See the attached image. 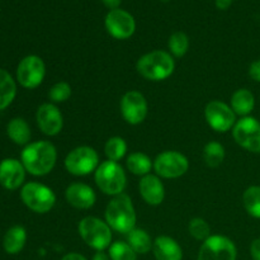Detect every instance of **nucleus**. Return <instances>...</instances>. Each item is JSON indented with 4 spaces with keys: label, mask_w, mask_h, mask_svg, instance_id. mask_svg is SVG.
I'll list each match as a JSON object with an SVG mask.
<instances>
[{
    "label": "nucleus",
    "mask_w": 260,
    "mask_h": 260,
    "mask_svg": "<svg viewBox=\"0 0 260 260\" xmlns=\"http://www.w3.org/2000/svg\"><path fill=\"white\" fill-rule=\"evenodd\" d=\"M20 157L23 167L29 174L43 177L55 168L57 151L51 142L36 141L24 147Z\"/></svg>",
    "instance_id": "obj_1"
},
{
    "label": "nucleus",
    "mask_w": 260,
    "mask_h": 260,
    "mask_svg": "<svg viewBox=\"0 0 260 260\" xmlns=\"http://www.w3.org/2000/svg\"><path fill=\"white\" fill-rule=\"evenodd\" d=\"M106 222L112 230L121 234H128L136 228V211L132 200L127 194L116 196L107 205Z\"/></svg>",
    "instance_id": "obj_2"
},
{
    "label": "nucleus",
    "mask_w": 260,
    "mask_h": 260,
    "mask_svg": "<svg viewBox=\"0 0 260 260\" xmlns=\"http://www.w3.org/2000/svg\"><path fill=\"white\" fill-rule=\"evenodd\" d=\"M136 69L142 78L151 81H161L174 73L175 62L172 53L156 50L141 56L137 61Z\"/></svg>",
    "instance_id": "obj_3"
},
{
    "label": "nucleus",
    "mask_w": 260,
    "mask_h": 260,
    "mask_svg": "<svg viewBox=\"0 0 260 260\" xmlns=\"http://www.w3.org/2000/svg\"><path fill=\"white\" fill-rule=\"evenodd\" d=\"M94 180L99 189L108 196L122 194L126 188L127 177L123 168L116 161L107 160L99 164L94 172Z\"/></svg>",
    "instance_id": "obj_4"
},
{
    "label": "nucleus",
    "mask_w": 260,
    "mask_h": 260,
    "mask_svg": "<svg viewBox=\"0 0 260 260\" xmlns=\"http://www.w3.org/2000/svg\"><path fill=\"white\" fill-rule=\"evenodd\" d=\"M78 230L84 243L96 251H104L112 245V229L101 218L94 216L84 217L79 222Z\"/></svg>",
    "instance_id": "obj_5"
},
{
    "label": "nucleus",
    "mask_w": 260,
    "mask_h": 260,
    "mask_svg": "<svg viewBox=\"0 0 260 260\" xmlns=\"http://www.w3.org/2000/svg\"><path fill=\"white\" fill-rule=\"evenodd\" d=\"M23 203L36 213H47L56 203V196L51 188L41 183L30 182L20 190Z\"/></svg>",
    "instance_id": "obj_6"
},
{
    "label": "nucleus",
    "mask_w": 260,
    "mask_h": 260,
    "mask_svg": "<svg viewBox=\"0 0 260 260\" xmlns=\"http://www.w3.org/2000/svg\"><path fill=\"white\" fill-rule=\"evenodd\" d=\"M63 164L70 174L84 177L95 172L99 167V155L93 147L79 146L66 155Z\"/></svg>",
    "instance_id": "obj_7"
},
{
    "label": "nucleus",
    "mask_w": 260,
    "mask_h": 260,
    "mask_svg": "<svg viewBox=\"0 0 260 260\" xmlns=\"http://www.w3.org/2000/svg\"><path fill=\"white\" fill-rule=\"evenodd\" d=\"M189 169V161L187 157L178 151H164L157 155L154 160V170L157 177L165 179H175Z\"/></svg>",
    "instance_id": "obj_8"
},
{
    "label": "nucleus",
    "mask_w": 260,
    "mask_h": 260,
    "mask_svg": "<svg viewBox=\"0 0 260 260\" xmlns=\"http://www.w3.org/2000/svg\"><path fill=\"white\" fill-rule=\"evenodd\" d=\"M234 140L239 146L254 154H260V122L254 117H243L233 128Z\"/></svg>",
    "instance_id": "obj_9"
},
{
    "label": "nucleus",
    "mask_w": 260,
    "mask_h": 260,
    "mask_svg": "<svg viewBox=\"0 0 260 260\" xmlns=\"http://www.w3.org/2000/svg\"><path fill=\"white\" fill-rule=\"evenodd\" d=\"M238 250L231 239L222 235H211L201 245L197 260H236Z\"/></svg>",
    "instance_id": "obj_10"
},
{
    "label": "nucleus",
    "mask_w": 260,
    "mask_h": 260,
    "mask_svg": "<svg viewBox=\"0 0 260 260\" xmlns=\"http://www.w3.org/2000/svg\"><path fill=\"white\" fill-rule=\"evenodd\" d=\"M46 75V66L40 56H25L17 69V80L23 88L35 89L41 85Z\"/></svg>",
    "instance_id": "obj_11"
},
{
    "label": "nucleus",
    "mask_w": 260,
    "mask_h": 260,
    "mask_svg": "<svg viewBox=\"0 0 260 260\" xmlns=\"http://www.w3.org/2000/svg\"><path fill=\"white\" fill-rule=\"evenodd\" d=\"M208 126L217 132H228L236 123V114L230 106L221 101H211L205 108Z\"/></svg>",
    "instance_id": "obj_12"
},
{
    "label": "nucleus",
    "mask_w": 260,
    "mask_h": 260,
    "mask_svg": "<svg viewBox=\"0 0 260 260\" xmlns=\"http://www.w3.org/2000/svg\"><path fill=\"white\" fill-rule=\"evenodd\" d=\"M147 101L140 91L129 90L121 99V113L128 124L136 126L142 123L147 116Z\"/></svg>",
    "instance_id": "obj_13"
},
{
    "label": "nucleus",
    "mask_w": 260,
    "mask_h": 260,
    "mask_svg": "<svg viewBox=\"0 0 260 260\" xmlns=\"http://www.w3.org/2000/svg\"><path fill=\"white\" fill-rule=\"evenodd\" d=\"M107 32L116 40H127L136 30L135 18L123 9L109 10L104 22Z\"/></svg>",
    "instance_id": "obj_14"
},
{
    "label": "nucleus",
    "mask_w": 260,
    "mask_h": 260,
    "mask_svg": "<svg viewBox=\"0 0 260 260\" xmlns=\"http://www.w3.org/2000/svg\"><path fill=\"white\" fill-rule=\"evenodd\" d=\"M36 119L41 131L47 136H56L62 129V114L53 103H43L38 107Z\"/></svg>",
    "instance_id": "obj_15"
},
{
    "label": "nucleus",
    "mask_w": 260,
    "mask_h": 260,
    "mask_svg": "<svg viewBox=\"0 0 260 260\" xmlns=\"http://www.w3.org/2000/svg\"><path fill=\"white\" fill-rule=\"evenodd\" d=\"M25 168L15 159H5L0 162V184L9 190H14L25 179Z\"/></svg>",
    "instance_id": "obj_16"
},
{
    "label": "nucleus",
    "mask_w": 260,
    "mask_h": 260,
    "mask_svg": "<svg viewBox=\"0 0 260 260\" xmlns=\"http://www.w3.org/2000/svg\"><path fill=\"white\" fill-rule=\"evenodd\" d=\"M65 198L78 210H89L95 205L96 196L93 188L84 183H73L65 190Z\"/></svg>",
    "instance_id": "obj_17"
},
{
    "label": "nucleus",
    "mask_w": 260,
    "mask_h": 260,
    "mask_svg": "<svg viewBox=\"0 0 260 260\" xmlns=\"http://www.w3.org/2000/svg\"><path fill=\"white\" fill-rule=\"evenodd\" d=\"M140 194L142 200L150 206L161 205L165 197L164 184L161 183L160 178L154 174H147L141 178L139 184Z\"/></svg>",
    "instance_id": "obj_18"
},
{
    "label": "nucleus",
    "mask_w": 260,
    "mask_h": 260,
    "mask_svg": "<svg viewBox=\"0 0 260 260\" xmlns=\"http://www.w3.org/2000/svg\"><path fill=\"white\" fill-rule=\"evenodd\" d=\"M152 251L156 260H182L183 250L179 244L170 236H157L154 240Z\"/></svg>",
    "instance_id": "obj_19"
},
{
    "label": "nucleus",
    "mask_w": 260,
    "mask_h": 260,
    "mask_svg": "<svg viewBox=\"0 0 260 260\" xmlns=\"http://www.w3.org/2000/svg\"><path fill=\"white\" fill-rule=\"evenodd\" d=\"M255 106V98L248 89H238L231 96V108L241 117H248Z\"/></svg>",
    "instance_id": "obj_20"
},
{
    "label": "nucleus",
    "mask_w": 260,
    "mask_h": 260,
    "mask_svg": "<svg viewBox=\"0 0 260 260\" xmlns=\"http://www.w3.org/2000/svg\"><path fill=\"white\" fill-rule=\"evenodd\" d=\"M27 233L22 226H13L7 231L3 240V246L8 254H18L24 248Z\"/></svg>",
    "instance_id": "obj_21"
},
{
    "label": "nucleus",
    "mask_w": 260,
    "mask_h": 260,
    "mask_svg": "<svg viewBox=\"0 0 260 260\" xmlns=\"http://www.w3.org/2000/svg\"><path fill=\"white\" fill-rule=\"evenodd\" d=\"M127 243L137 254H147L150 250H152V245H154V241L151 240L147 231L137 228L127 234Z\"/></svg>",
    "instance_id": "obj_22"
},
{
    "label": "nucleus",
    "mask_w": 260,
    "mask_h": 260,
    "mask_svg": "<svg viewBox=\"0 0 260 260\" xmlns=\"http://www.w3.org/2000/svg\"><path fill=\"white\" fill-rule=\"evenodd\" d=\"M17 94V85L8 71L0 69V111L12 104Z\"/></svg>",
    "instance_id": "obj_23"
},
{
    "label": "nucleus",
    "mask_w": 260,
    "mask_h": 260,
    "mask_svg": "<svg viewBox=\"0 0 260 260\" xmlns=\"http://www.w3.org/2000/svg\"><path fill=\"white\" fill-rule=\"evenodd\" d=\"M8 136L14 144L28 145L30 140L29 124L23 118H13L8 123Z\"/></svg>",
    "instance_id": "obj_24"
},
{
    "label": "nucleus",
    "mask_w": 260,
    "mask_h": 260,
    "mask_svg": "<svg viewBox=\"0 0 260 260\" xmlns=\"http://www.w3.org/2000/svg\"><path fill=\"white\" fill-rule=\"evenodd\" d=\"M127 169L135 175H140V177H145V175L150 174L151 168H154V161H151L149 156L144 152H132L128 157H127Z\"/></svg>",
    "instance_id": "obj_25"
},
{
    "label": "nucleus",
    "mask_w": 260,
    "mask_h": 260,
    "mask_svg": "<svg viewBox=\"0 0 260 260\" xmlns=\"http://www.w3.org/2000/svg\"><path fill=\"white\" fill-rule=\"evenodd\" d=\"M203 159L210 168L220 167L225 160V147L217 141L208 142L203 149Z\"/></svg>",
    "instance_id": "obj_26"
},
{
    "label": "nucleus",
    "mask_w": 260,
    "mask_h": 260,
    "mask_svg": "<svg viewBox=\"0 0 260 260\" xmlns=\"http://www.w3.org/2000/svg\"><path fill=\"white\" fill-rule=\"evenodd\" d=\"M243 205L246 212L255 218H260V187L251 185L244 192Z\"/></svg>",
    "instance_id": "obj_27"
},
{
    "label": "nucleus",
    "mask_w": 260,
    "mask_h": 260,
    "mask_svg": "<svg viewBox=\"0 0 260 260\" xmlns=\"http://www.w3.org/2000/svg\"><path fill=\"white\" fill-rule=\"evenodd\" d=\"M104 152L108 160L118 162L127 152V144L122 137H111L104 145Z\"/></svg>",
    "instance_id": "obj_28"
},
{
    "label": "nucleus",
    "mask_w": 260,
    "mask_h": 260,
    "mask_svg": "<svg viewBox=\"0 0 260 260\" xmlns=\"http://www.w3.org/2000/svg\"><path fill=\"white\" fill-rule=\"evenodd\" d=\"M170 53L175 57H183L189 48V38L184 32H175L170 36L168 42Z\"/></svg>",
    "instance_id": "obj_29"
},
{
    "label": "nucleus",
    "mask_w": 260,
    "mask_h": 260,
    "mask_svg": "<svg viewBox=\"0 0 260 260\" xmlns=\"http://www.w3.org/2000/svg\"><path fill=\"white\" fill-rule=\"evenodd\" d=\"M111 260H137V253L128 245V243L116 241L109 246Z\"/></svg>",
    "instance_id": "obj_30"
},
{
    "label": "nucleus",
    "mask_w": 260,
    "mask_h": 260,
    "mask_svg": "<svg viewBox=\"0 0 260 260\" xmlns=\"http://www.w3.org/2000/svg\"><path fill=\"white\" fill-rule=\"evenodd\" d=\"M188 231H189L190 236L194 238L196 240L206 241L211 236V228L206 220L201 217L192 218L188 225Z\"/></svg>",
    "instance_id": "obj_31"
},
{
    "label": "nucleus",
    "mask_w": 260,
    "mask_h": 260,
    "mask_svg": "<svg viewBox=\"0 0 260 260\" xmlns=\"http://www.w3.org/2000/svg\"><path fill=\"white\" fill-rule=\"evenodd\" d=\"M48 96L53 103H63L71 96V86L66 81H58L48 91Z\"/></svg>",
    "instance_id": "obj_32"
},
{
    "label": "nucleus",
    "mask_w": 260,
    "mask_h": 260,
    "mask_svg": "<svg viewBox=\"0 0 260 260\" xmlns=\"http://www.w3.org/2000/svg\"><path fill=\"white\" fill-rule=\"evenodd\" d=\"M249 75H250V78L253 79V80L260 83V60L254 61V62L251 63L250 68H249Z\"/></svg>",
    "instance_id": "obj_33"
},
{
    "label": "nucleus",
    "mask_w": 260,
    "mask_h": 260,
    "mask_svg": "<svg viewBox=\"0 0 260 260\" xmlns=\"http://www.w3.org/2000/svg\"><path fill=\"white\" fill-rule=\"evenodd\" d=\"M250 254L253 260H260V239H255L250 245Z\"/></svg>",
    "instance_id": "obj_34"
},
{
    "label": "nucleus",
    "mask_w": 260,
    "mask_h": 260,
    "mask_svg": "<svg viewBox=\"0 0 260 260\" xmlns=\"http://www.w3.org/2000/svg\"><path fill=\"white\" fill-rule=\"evenodd\" d=\"M233 0H216V7L220 10H226L231 7Z\"/></svg>",
    "instance_id": "obj_35"
},
{
    "label": "nucleus",
    "mask_w": 260,
    "mask_h": 260,
    "mask_svg": "<svg viewBox=\"0 0 260 260\" xmlns=\"http://www.w3.org/2000/svg\"><path fill=\"white\" fill-rule=\"evenodd\" d=\"M61 260H88V259L79 253H69L66 254V255H63V258Z\"/></svg>",
    "instance_id": "obj_36"
},
{
    "label": "nucleus",
    "mask_w": 260,
    "mask_h": 260,
    "mask_svg": "<svg viewBox=\"0 0 260 260\" xmlns=\"http://www.w3.org/2000/svg\"><path fill=\"white\" fill-rule=\"evenodd\" d=\"M104 3L107 8H109L111 10L118 9L119 4H121V0H102Z\"/></svg>",
    "instance_id": "obj_37"
},
{
    "label": "nucleus",
    "mask_w": 260,
    "mask_h": 260,
    "mask_svg": "<svg viewBox=\"0 0 260 260\" xmlns=\"http://www.w3.org/2000/svg\"><path fill=\"white\" fill-rule=\"evenodd\" d=\"M91 260H111V258H109V255H107L104 251H96Z\"/></svg>",
    "instance_id": "obj_38"
}]
</instances>
